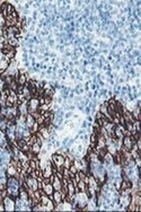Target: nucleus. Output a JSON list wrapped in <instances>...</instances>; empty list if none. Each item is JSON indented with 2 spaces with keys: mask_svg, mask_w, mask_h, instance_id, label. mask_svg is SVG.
Masks as SVG:
<instances>
[{
  "mask_svg": "<svg viewBox=\"0 0 141 212\" xmlns=\"http://www.w3.org/2000/svg\"><path fill=\"white\" fill-rule=\"evenodd\" d=\"M52 164L55 166L57 168L63 167L64 165V157L61 155H53L52 156Z\"/></svg>",
  "mask_w": 141,
  "mask_h": 212,
  "instance_id": "nucleus-1",
  "label": "nucleus"
},
{
  "mask_svg": "<svg viewBox=\"0 0 141 212\" xmlns=\"http://www.w3.org/2000/svg\"><path fill=\"white\" fill-rule=\"evenodd\" d=\"M52 201H53L54 203H61V202L63 201L61 192H60V191H54L53 194H52Z\"/></svg>",
  "mask_w": 141,
  "mask_h": 212,
  "instance_id": "nucleus-2",
  "label": "nucleus"
},
{
  "mask_svg": "<svg viewBox=\"0 0 141 212\" xmlns=\"http://www.w3.org/2000/svg\"><path fill=\"white\" fill-rule=\"evenodd\" d=\"M43 190H44L45 193H46L47 196H49V195H52V194H53V192H54L53 185H52L51 183H49V184H46V185H44V186H43Z\"/></svg>",
  "mask_w": 141,
  "mask_h": 212,
  "instance_id": "nucleus-3",
  "label": "nucleus"
},
{
  "mask_svg": "<svg viewBox=\"0 0 141 212\" xmlns=\"http://www.w3.org/2000/svg\"><path fill=\"white\" fill-rule=\"evenodd\" d=\"M16 81H17V84H18L19 86H25V85H26V82H27V78H26V76H25V75H19L18 78L16 79Z\"/></svg>",
  "mask_w": 141,
  "mask_h": 212,
  "instance_id": "nucleus-4",
  "label": "nucleus"
},
{
  "mask_svg": "<svg viewBox=\"0 0 141 212\" xmlns=\"http://www.w3.org/2000/svg\"><path fill=\"white\" fill-rule=\"evenodd\" d=\"M19 196H21L22 201H24V202H27L29 199L28 193H27V191H25L24 188H21V191H19Z\"/></svg>",
  "mask_w": 141,
  "mask_h": 212,
  "instance_id": "nucleus-5",
  "label": "nucleus"
},
{
  "mask_svg": "<svg viewBox=\"0 0 141 212\" xmlns=\"http://www.w3.org/2000/svg\"><path fill=\"white\" fill-rule=\"evenodd\" d=\"M36 140H37L36 134H32V135H29V139L26 140V143L29 146V147H32L34 143H36Z\"/></svg>",
  "mask_w": 141,
  "mask_h": 212,
  "instance_id": "nucleus-6",
  "label": "nucleus"
},
{
  "mask_svg": "<svg viewBox=\"0 0 141 212\" xmlns=\"http://www.w3.org/2000/svg\"><path fill=\"white\" fill-rule=\"evenodd\" d=\"M52 185H53V188L55 191H60V188H61V186H62L61 180H59V178L55 177V180H54L53 183H52Z\"/></svg>",
  "mask_w": 141,
  "mask_h": 212,
  "instance_id": "nucleus-7",
  "label": "nucleus"
},
{
  "mask_svg": "<svg viewBox=\"0 0 141 212\" xmlns=\"http://www.w3.org/2000/svg\"><path fill=\"white\" fill-rule=\"evenodd\" d=\"M87 185H88V184H86L84 181H79L77 183V187L79 188V192H85V190H86V187H87Z\"/></svg>",
  "mask_w": 141,
  "mask_h": 212,
  "instance_id": "nucleus-8",
  "label": "nucleus"
},
{
  "mask_svg": "<svg viewBox=\"0 0 141 212\" xmlns=\"http://www.w3.org/2000/svg\"><path fill=\"white\" fill-rule=\"evenodd\" d=\"M68 169H69V171H70V173H74V174H76L77 171L79 170V169H77V167H76V166H75V164H72V165L70 166V167L68 168Z\"/></svg>",
  "mask_w": 141,
  "mask_h": 212,
  "instance_id": "nucleus-9",
  "label": "nucleus"
},
{
  "mask_svg": "<svg viewBox=\"0 0 141 212\" xmlns=\"http://www.w3.org/2000/svg\"><path fill=\"white\" fill-rule=\"evenodd\" d=\"M115 163H116V164L122 163V159H121V152H117L116 156H115Z\"/></svg>",
  "mask_w": 141,
  "mask_h": 212,
  "instance_id": "nucleus-10",
  "label": "nucleus"
},
{
  "mask_svg": "<svg viewBox=\"0 0 141 212\" xmlns=\"http://www.w3.org/2000/svg\"><path fill=\"white\" fill-rule=\"evenodd\" d=\"M104 116H105V115L103 114L102 112H98L97 114H96V120H100V118H103V117H104Z\"/></svg>",
  "mask_w": 141,
  "mask_h": 212,
  "instance_id": "nucleus-11",
  "label": "nucleus"
},
{
  "mask_svg": "<svg viewBox=\"0 0 141 212\" xmlns=\"http://www.w3.org/2000/svg\"><path fill=\"white\" fill-rule=\"evenodd\" d=\"M6 209H5V206H4V204L2 203H0V211H5Z\"/></svg>",
  "mask_w": 141,
  "mask_h": 212,
  "instance_id": "nucleus-12",
  "label": "nucleus"
},
{
  "mask_svg": "<svg viewBox=\"0 0 141 212\" xmlns=\"http://www.w3.org/2000/svg\"><path fill=\"white\" fill-rule=\"evenodd\" d=\"M0 110H1V106H0Z\"/></svg>",
  "mask_w": 141,
  "mask_h": 212,
  "instance_id": "nucleus-13",
  "label": "nucleus"
}]
</instances>
